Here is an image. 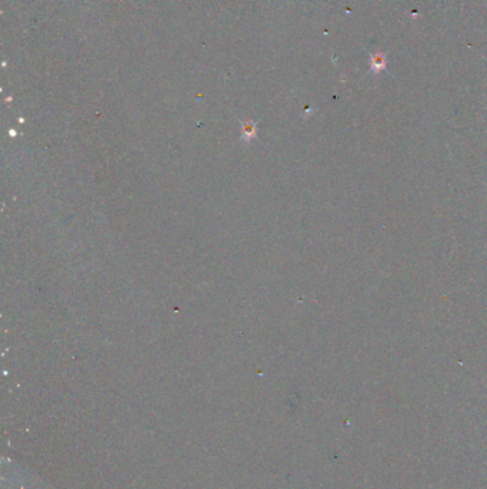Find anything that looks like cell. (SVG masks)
I'll return each mask as SVG.
<instances>
[{
  "label": "cell",
  "mask_w": 487,
  "mask_h": 489,
  "mask_svg": "<svg viewBox=\"0 0 487 489\" xmlns=\"http://www.w3.org/2000/svg\"><path fill=\"white\" fill-rule=\"evenodd\" d=\"M387 67V56L382 52H375L371 55V72L378 74Z\"/></svg>",
  "instance_id": "6da1fadb"
}]
</instances>
